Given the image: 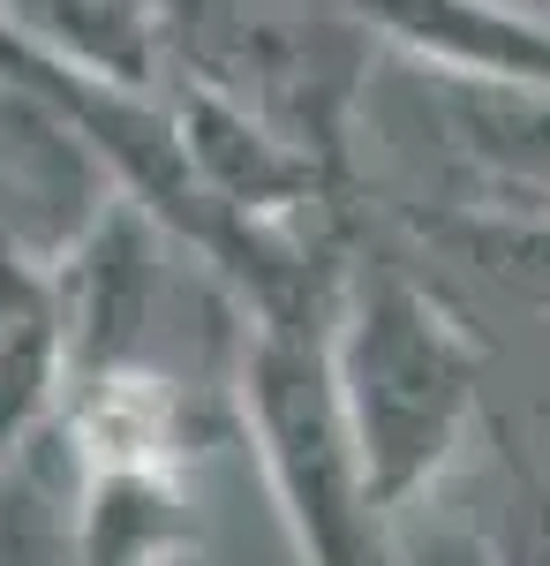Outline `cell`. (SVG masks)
<instances>
[{
    "mask_svg": "<svg viewBox=\"0 0 550 566\" xmlns=\"http://www.w3.org/2000/svg\"><path fill=\"white\" fill-rule=\"evenodd\" d=\"M332 370L370 506L378 522H392L461 469L483 423V340L408 264L355 258L339 264Z\"/></svg>",
    "mask_w": 550,
    "mask_h": 566,
    "instance_id": "cell-1",
    "label": "cell"
},
{
    "mask_svg": "<svg viewBox=\"0 0 550 566\" xmlns=\"http://www.w3.org/2000/svg\"><path fill=\"white\" fill-rule=\"evenodd\" d=\"M332 303L339 280L325 295L250 310L242 370H234V408L264 469V491L279 506V528L295 544V566H370L384 528L362 483L347 400H339Z\"/></svg>",
    "mask_w": 550,
    "mask_h": 566,
    "instance_id": "cell-2",
    "label": "cell"
},
{
    "mask_svg": "<svg viewBox=\"0 0 550 566\" xmlns=\"http://www.w3.org/2000/svg\"><path fill=\"white\" fill-rule=\"evenodd\" d=\"M362 31L408 45L430 76L550 84V15L528 0H347Z\"/></svg>",
    "mask_w": 550,
    "mask_h": 566,
    "instance_id": "cell-3",
    "label": "cell"
},
{
    "mask_svg": "<svg viewBox=\"0 0 550 566\" xmlns=\"http://www.w3.org/2000/svg\"><path fill=\"white\" fill-rule=\"evenodd\" d=\"M53 303H61V340H68V386L128 370L136 325L151 303V219L114 205L53 264Z\"/></svg>",
    "mask_w": 550,
    "mask_h": 566,
    "instance_id": "cell-4",
    "label": "cell"
},
{
    "mask_svg": "<svg viewBox=\"0 0 550 566\" xmlns=\"http://www.w3.org/2000/svg\"><path fill=\"white\" fill-rule=\"evenodd\" d=\"M453 151L483 175V205L550 212V84H483L430 76Z\"/></svg>",
    "mask_w": 550,
    "mask_h": 566,
    "instance_id": "cell-5",
    "label": "cell"
},
{
    "mask_svg": "<svg viewBox=\"0 0 550 566\" xmlns=\"http://www.w3.org/2000/svg\"><path fill=\"white\" fill-rule=\"evenodd\" d=\"M197 499L181 469H84L68 566H189Z\"/></svg>",
    "mask_w": 550,
    "mask_h": 566,
    "instance_id": "cell-6",
    "label": "cell"
},
{
    "mask_svg": "<svg viewBox=\"0 0 550 566\" xmlns=\"http://www.w3.org/2000/svg\"><path fill=\"white\" fill-rule=\"evenodd\" d=\"M423 234L437 250L498 280L512 303L550 317V212H512V205H467V212H423Z\"/></svg>",
    "mask_w": 550,
    "mask_h": 566,
    "instance_id": "cell-7",
    "label": "cell"
},
{
    "mask_svg": "<svg viewBox=\"0 0 550 566\" xmlns=\"http://www.w3.org/2000/svg\"><path fill=\"white\" fill-rule=\"evenodd\" d=\"M528 8H543V15H550V0H528Z\"/></svg>",
    "mask_w": 550,
    "mask_h": 566,
    "instance_id": "cell-8",
    "label": "cell"
}]
</instances>
